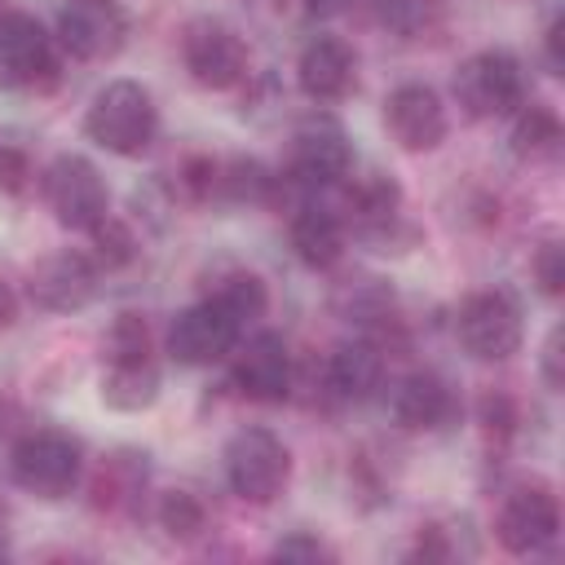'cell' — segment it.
<instances>
[{
	"label": "cell",
	"instance_id": "14",
	"mask_svg": "<svg viewBox=\"0 0 565 565\" xmlns=\"http://www.w3.org/2000/svg\"><path fill=\"white\" fill-rule=\"evenodd\" d=\"M97 278H102L97 260H93L88 252H71V247H66V252L44 256V260L31 269L26 296H31V305L44 309V313H75V309H84V305L97 296Z\"/></svg>",
	"mask_w": 565,
	"mask_h": 565
},
{
	"label": "cell",
	"instance_id": "1",
	"mask_svg": "<svg viewBox=\"0 0 565 565\" xmlns=\"http://www.w3.org/2000/svg\"><path fill=\"white\" fill-rule=\"evenodd\" d=\"M84 132L106 154L137 159V154H146L154 146L159 106H154V97H150L146 84H137V79H110V84H102L93 93V102L84 110Z\"/></svg>",
	"mask_w": 565,
	"mask_h": 565
},
{
	"label": "cell",
	"instance_id": "29",
	"mask_svg": "<svg viewBox=\"0 0 565 565\" xmlns=\"http://www.w3.org/2000/svg\"><path fill=\"white\" fill-rule=\"evenodd\" d=\"M216 159H207V154H190L185 163H181V185L190 190V199H199V203H207V199H216Z\"/></svg>",
	"mask_w": 565,
	"mask_h": 565
},
{
	"label": "cell",
	"instance_id": "8",
	"mask_svg": "<svg viewBox=\"0 0 565 565\" xmlns=\"http://www.w3.org/2000/svg\"><path fill=\"white\" fill-rule=\"evenodd\" d=\"M455 335L468 358L503 362L521 349V309L508 291H472L455 313Z\"/></svg>",
	"mask_w": 565,
	"mask_h": 565
},
{
	"label": "cell",
	"instance_id": "10",
	"mask_svg": "<svg viewBox=\"0 0 565 565\" xmlns=\"http://www.w3.org/2000/svg\"><path fill=\"white\" fill-rule=\"evenodd\" d=\"M243 335V322L221 305V300H199L190 309H181L168 327V358L177 366H212L221 358L234 353Z\"/></svg>",
	"mask_w": 565,
	"mask_h": 565
},
{
	"label": "cell",
	"instance_id": "23",
	"mask_svg": "<svg viewBox=\"0 0 565 565\" xmlns=\"http://www.w3.org/2000/svg\"><path fill=\"white\" fill-rule=\"evenodd\" d=\"M212 300H221V305H225V309L247 327V322L265 318V309H269V287H265L256 274L234 269V274H225V278H221V287L212 291Z\"/></svg>",
	"mask_w": 565,
	"mask_h": 565
},
{
	"label": "cell",
	"instance_id": "15",
	"mask_svg": "<svg viewBox=\"0 0 565 565\" xmlns=\"http://www.w3.org/2000/svg\"><path fill=\"white\" fill-rule=\"evenodd\" d=\"M384 124L393 132V141L411 154H424V150H437L446 141V102L437 88L428 84H397L388 97H384Z\"/></svg>",
	"mask_w": 565,
	"mask_h": 565
},
{
	"label": "cell",
	"instance_id": "34",
	"mask_svg": "<svg viewBox=\"0 0 565 565\" xmlns=\"http://www.w3.org/2000/svg\"><path fill=\"white\" fill-rule=\"evenodd\" d=\"M561 31H565V22H561V13L547 22V31H543V49H547V71L552 75H565V62H561Z\"/></svg>",
	"mask_w": 565,
	"mask_h": 565
},
{
	"label": "cell",
	"instance_id": "3",
	"mask_svg": "<svg viewBox=\"0 0 565 565\" xmlns=\"http://www.w3.org/2000/svg\"><path fill=\"white\" fill-rule=\"evenodd\" d=\"M450 93L468 119H503L525 106V71L508 49H481L459 62Z\"/></svg>",
	"mask_w": 565,
	"mask_h": 565
},
{
	"label": "cell",
	"instance_id": "26",
	"mask_svg": "<svg viewBox=\"0 0 565 565\" xmlns=\"http://www.w3.org/2000/svg\"><path fill=\"white\" fill-rule=\"evenodd\" d=\"M119 358H150V327L141 313H115L106 331V362Z\"/></svg>",
	"mask_w": 565,
	"mask_h": 565
},
{
	"label": "cell",
	"instance_id": "19",
	"mask_svg": "<svg viewBox=\"0 0 565 565\" xmlns=\"http://www.w3.org/2000/svg\"><path fill=\"white\" fill-rule=\"evenodd\" d=\"M455 415V393L437 371H411L393 388V419L406 433H433Z\"/></svg>",
	"mask_w": 565,
	"mask_h": 565
},
{
	"label": "cell",
	"instance_id": "12",
	"mask_svg": "<svg viewBox=\"0 0 565 565\" xmlns=\"http://www.w3.org/2000/svg\"><path fill=\"white\" fill-rule=\"evenodd\" d=\"M234 384L247 402H260V406H278L291 397V384H296V366H291V353H287V340L278 331H256V335H238L234 344Z\"/></svg>",
	"mask_w": 565,
	"mask_h": 565
},
{
	"label": "cell",
	"instance_id": "7",
	"mask_svg": "<svg viewBox=\"0 0 565 565\" xmlns=\"http://www.w3.org/2000/svg\"><path fill=\"white\" fill-rule=\"evenodd\" d=\"M44 203L49 212L57 216V225L66 230H93L106 212H110V190L97 172L93 159L84 154H57L49 168H44Z\"/></svg>",
	"mask_w": 565,
	"mask_h": 565
},
{
	"label": "cell",
	"instance_id": "37",
	"mask_svg": "<svg viewBox=\"0 0 565 565\" xmlns=\"http://www.w3.org/2000/svg\"><path fill=\"white\" fill-rule=\"evenodd\" d=\"M0 556H4V508H0Z\"/></svg>",
	"mask_w": 565,
	"mask_h": 565
},
{
	"label": "cell",
	"instance_id": "6",
	"mask_svg": "<svg viewBox=\"0 0 565 565\" xmlns=\"http://www.w3.org/2000/svg\"><path fill=\"white\" fill-rule=\"evenodd\" d=\"M57 40L22 9L0 4V88L44 93L57 84Z\"/></svg>",
	"mask_w": 565,
	"mask_h": 565
},
{
	"label": "cell",
	"instance_id": "36",
	"mask_svg": "<svg viewBox=\"0 0 565 565\" xmlns=\"http://www.w3.org/2000/svg\"><path fill=\"white\" fill-rule=\"evenodd\" d=\"M344 9H349V0H305V13H309V18H318V22L340 18Z\"/></svg>",
	"mask_w": 565,
	"mask_h": 565
},
{
	"label": "cell",
	"instance_id": "22",
	"mask_svg": "<svg viewBox=\"0 0 565 565\" xmlns=\"http://www.w3.org/2000/svg\"><path fill=\"white\" fill-rule=\"evenodd\" d=\"M512 154L525 159V163H543V159H556L565 132H561V115L552 106H521L516 110V124H512Z\"/></svg>",
	"mask_w": 565,
	"mask_h": 565
},
{
	"label": "cell",
	"instance_id": "33",
	"mask_svg": "<svg viewBox=\"0 0 565 565\" xmlns=\"http://www.w3.org/2000/svg\"><path fill=\"white\" fill-rule=\"evenodd\" d=\"M561 340H565L561 327H552L547 340H543V384H547L552 393H561V384H565V353H561Z\"/></svg>",
	"mask_w": 565,
	"mask_h": 565
},
{
	"label": "cell",
	"instance_id": "9",
	"mask_svg": "<svg viewBox=\"0 0 565 565\" xmlns=\"http://www.w3.org/2000/svg\"><path fill=\"white\" fill-rule=\"evenodd\" d=\"M494 534L512 556H534V552L552 547L561 534V503H556L552 486H543V481L512 486L499 503Z\"/></svg>",
	"mask_w": 565,
	"mask_h": 565
},
{
	"label": "cell",
	"instance_id": "20",
	"mask_svg": "<svg viewBox=\"0 0 565 565\" xmlns=\"http://www.w3.org/2000/svg\"><path fill=\"white\" fill-rule=\"evenodd\" d=\"M102 402L110 411H124V415L150 411L159 402V366H154V358L106 362V371H102Z\"/></svg>",
	"mask_w": 565,
	"mask_h": 565
},
{
	"label": "cell",
	"instance_id": "2",
	"mask_svg": "<svg viewBox=\"0 0 565 565\" xmlns=\"http://www.w3.org/2000/svg\"><path fill=\"white\" fill-rule=\"evenodd\" d=\"M9 477L18 490L35 499H66L84 477V446L71 433L35 428L18 437V446L9 450Z\"/></svg>",
	"mask_w": 565,
	"mask_h": 565
},
{
	"label": "cell",
	"instance_id": "17",
	"mask_svg": "<svg viewBox=\"0 0 565 565\" xmlns=\"http://www.w3.org/2000/svg\"><path fill=\"white\" fill-rule=\"evenodd\" d=\"M344 212L335 203H322L318 194H305L291 212V252L309 269H331L344 256Z\"/></svg>",
	"mask_w": 565,
	"mask_h": 565
},
{
	"label": "cell",
	"instance_id": "32",
	"mask_svg": "<svg viewBox=\"0 0 565 565\" xmlns=\"http://www.w3.org/2000/svg\"><path fill=\"white\" fill-rule=\"evenodd\" d=\"M274 556H278V561H331L335 552H331L322 539H313V534H291V539H282V543L274 547Z\"/></svg>",
	"mask_w": 565,
	"mask_h": 565
},
{
	"label": "cell",
	"instance_id": "28",
	"mask_svg": "<svg viewBox=\"0 0 565 565\" xmlns=\"http://www.w3.org/2000/svg\"><path fill=\"white\" fill-rule=\"evenodd\" d=\"M534 282L547 300H561V291H565V247L556 238H547L534 252Z\"/></svg>",
	"mask_w": 565,
	"mask_h": 565
},
{
	"label": "cell",
	"instance_id": "11",
	"mask_svg": "<svg viewBox=\"0 0 565 565\" xmlns=\"http://www.w3.org/2000/svg\"><path fill=\"white\" fill-rule=\"evenodd\" d=\"M181 62L190 71L194 84L203 88H234L247 75V49L238 40L234 26H225L221 18H194L181 31Z\"/></svg>",
	"mask_w": 565,
	"mask_h": 565
},
{
	"label": "cell",
	"instance_id": "18",
	"mask_svg": "<svg viewBox=\"0 0 565 565\" xmlns=\"http://www.w3.org/2000/svg\"><path fill=\"white\" fill-rule=\"evenodd\" d=\"M380 375H384V353L375 340L366 335H353L344 344L331 349L327 366H322V384L335 402H362L380 388Z\"/></svg>",
	"mask_w": 565,
	"mask_h": 565
},
{
	"label": "cell",
	"instance_id": "24",
	"mask_svg": "<svg viewBox=\"0 0 565 565\" xmlns=\"http://www.w3.org/2000/svg\"><path fill=\"white\" fill-rule=\"evenodd\" d=\"M88 243H93V260H97V269H124V265H132L137 260V234L115 216V212H106L93 230H88Z\"/></svg>",
	"mask_w": 565,
	"mask_h": 565
},
{
	"label": "cell",
	"instance_id": "25",
	"mask_svg": "<svg viewBox=\"0 0 565 565\" xmlns=\"http://www.w3.org/2000/svg\"><path fill=\"white\" fill-rule=\"evenodd\" d=\"M154 516H159V525L168 530V539H181V543L199 539L203 525H207V508H203L199 494H190V490H168V494H159Z\"/></svg>",
	"mask_w": 565,
	"mask_h": 565
},
{
	"label": "cell",
	"instance_id": "21",
	"mask_svg": "<svg viewBox=\"0 0 565 565\" xmlns=\"http://www.w3.org/2000/svg\"><path fill=\"white\" fill-rule=\"evenodd\" d=\"M282 194V172L265 168L260 159H230L216 168V199L234 207H274Z\"/></svg>",
	"mask_w": 565,
	"mask_h": 565
},
{
	"label": "cell",
	"instance_id": "27",
	"mask_svg": "<svg viewBox=\"0 0 565 565\" xmlns=\"http://www.w3.org/2000/svg\"><path fill=\"white\" fill-rule=\"evenodd\" d=\"M366 4H371V18L393 35H419L433 9V0H366Z\"/></svg>",
	"mask_w": 565,
	"mask_h": 565
},
{
	"label": "cell",
	"instance_id": "13",
	"mask_svg": "<svg viewBox=\"0 0 565 565\" xmlns=\"http://www.w3.org/2000/svg\"><path fill=\"white\" fill-rule=\"evenodd\" d=\"M57 49L79 62H106L128 40V13L119 0H71L57 13Z\"/></svg>",
	"mask_w": 565,
	"mask_h": 565
},
{
	"label": "cell",
	"instance_id": "4",
	"mask_svg": "<svg viewBox=\"0 0 565 565\" xmlns=\"http://www.w3.org/2000/svg\"><path fill=\"white\" fill-rule=\"evenodd\" d=\"M353 172V146L349 132L331 119V115H309L296 124L291 132V150H287V172L282 181L305 199V194H322L331 185H340Z\"/></svg>",
	"mask_w": 565,
	"mask_h": 565
},
{
	"label": "cell",
	"instance_id": "31",
	"mask_svg": "<svg viewBox=\"0 0 565 565\" xmlns=\"http://www.w3.org/2000/svg\"><path fill=\"white\" fill-rule=\"evenodd\" d=\"M31 181V159L13 141H0V194H18Z\"/></svg>",
	"mask_w": 565,
	"mask_h": 565
},
{
	"label": "cell",
	"instance_id": "16",
	"mask_svg": "<svg viewBox=\"0 0 565 565\" xmlns=\"http://www.w3.org/2000/svg\"><path fill=\"white\" fill-rule=\"evenodd\" d=\"M296 84L309 102H344L358 84V57L340 35H313L296 57Z\"/></svg>",
	"mask_w": 565,
	"mask_h": 565
},
{
	"label": "cell",
	"instance_id": "30",
	"mask_svg": "<svg viewBox=\"0 0 565 565\" xmlns=\"http://www.w3.org/2000/svg\"><path fill=\"white\" fill-rule=\"evenodd\" d=\"M477 419H481V428H486V433L508 437V433H512V424H516V402H512L508 393H486V397L477 402Z\"/></svg>",
	"mask_w": 565,
	"mask_h": 565
},
{
	"label": "cell",
	"instance_id": "5",
	"mask_svg": "<svg viewBox=\"0 0 565 565\" xmlns=\"http://www.w3.org/2000/svg\"><path fill=\"white\" fill-rule=\"evenodd\" d=\"M225 486L243 503H274L291 477V450L269 428H238L225 441Z\"/></svg>",
	"mask_w": 565,
	"mask_h": 565
},
{
	"label": "cell",
	"instance_id": "35",
	"mask_svg": "<svg viewBox=\"0 0 565 565\" xmlns=\"http://www.w3.org/2000/svg\"><path fill=\"white\" fill-rule=\"evenodd\" d=\"M18 313H22V300H18V291L0 278V331H9V327L18 322Z\"/></svg>",
	"mask_w": 565,
	"mask_h": 565
}]
</instances>
